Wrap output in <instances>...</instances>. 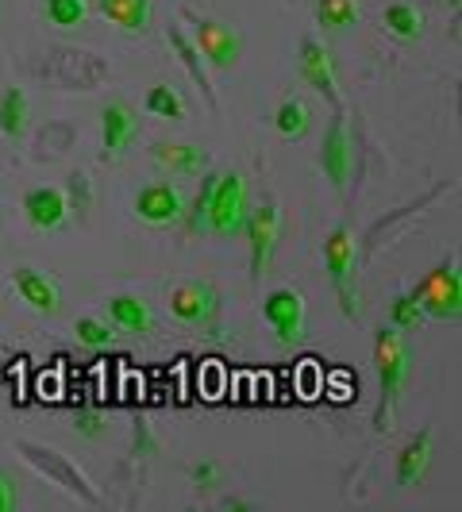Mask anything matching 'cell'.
I'll use <instances>...</instances> for the list:
<instances>
[{
    "mask_svg": "<svg viewBox=\"0 0 462 512\" xmlns=\"http://www.w3.org/2000/svg\"><path fill=\"white\" fill-rule=\"evenodd\" d=\"M74 428L81 432V436H89V439H97L104 432V420H101V412H77L74 416Z\"/></svg>",
    "mask_w": 462,
    "mask_h": 512,
    "instance_id": "obj_29",
    "label": "cell"
},
{
    "mask_svg": "<svg viewBox=\"0 0 462 512\" xmlns=\"http://www.w3.org/2000/svg\"><path fill=\"white\" fill-rule=\"evenodd\" d=\"M154 158L170 170V174H178V178H193L201 166H205V158L197 147H185V143H158L154 147Z\"/></svg>",
    "mask_w": 462,
    "mask_h": 512,
    "instance_id": "obj_19",
    "label": "cell"
},
{
    "mask_svg": "<svg viewBox=\"0 0 462 512\" xmlns=\"http://www.w3.org/2000/svg\"><path fill=\"white\" fill-rule=\"evenodd\" d=\"M428 462H432V432H420L409 447L397 455V486H416L424 474H428Z\"/></svg>",
    "mask_w": 462,
    "mask_h": 512,
    "instance_id": "obj_16",
    "label": "cell"
},
{
    "mask_svg": "<svg viewBox=\"0 0 462 512\" xmlns=\"http://www.w3.org/2000/svg\"><path fill=\"white\" fill-rule=\"evenodd\" d=\"M12 285H16L20 301H24L31 312H39V316H54V312L62 308L58 285H54L47 274L31 270V266H16V270H12Z\"/></svg>",
    "mask_w": 462,
    "mask_h": 512,
    "instance_id": "obj_11",
    "label": "cell"
},
{
    "mask_svg": "<svg viewBox=\"0 0 462 512\" xmlns=\"http://www.w3.org/2000/svg\"><path fill=\"white\" fill-rule=\"evenodd\" d=\"M135 131H139V116H135L131 104L112 101L101 112V143H104V154H108V158H116V154L128 151L131 139H135Z\"/></svg>",
    "mask_w": 462,
    "mask_h": 512,
    "instance_id": "obj_12",
    "label": "cell"
},
{
    "mask_svg": "<svg viewBox=\"0 0 462 512\" xmlns=\"http://www.w3.org/2000/svg\"><path fill=\"white\" fill-rule=\"evenodd\" d=\"M85 16H89V4H85V0H47V20H51L54 27H62V31L81 27Z\"/></svg>",
    "mask_w": 462,
    "mask_h": 512,
    "instance_id": "obj_24",
    "label": "cell"
},
{
    "mask_svg": "<svg viewBox=\"0 0 462 512\" xmlns=\"http://www.w3.org/2000/svg\"><path fill=\"white\" fill-rule=\"evenodd\" d=\"M420 320H424V308H420L416 289H412V293H401V297L393 301V308H389V324H393L397 332H409V328H416Z\"/></svg>",
    "mask_w": 462,
    "mask_h": 512,
    "instance_id": "obj_25",
    "label": "cell"
},
{
    "mask_svg": "<svg viewBox=\"0 0 462 512\" xmlns=\"http://www.w3.org/2000/svg\"><path fill=\"white\" fill-rule=\"evenodd\" d=\"M320 166H324V178L332 181V189H343L351 178V135L347 124L335 120L328 135H324V147H320Z\"/></svg>",
    "mask_w": 462,
    "mask_h": 512,
    "instance_id": "obj_13",
    "label": "cell"
},
{
    "mask_svg": "<svg viewBox=\"0 0 462 512\" xmlns=\"http://www.w3.org/2000/svg\"><path fill=\"white\" fill-rule=\"evenodd\" d=\"M374 366H378V412H374V428L378 432H393V416H397V401L409 378V351L401 343V332L389 324L374 339Z\"/></svg>",
    "mask_w": 462,
    "mask_h": 512,
    "instance_id": "obj_1",
    "label": "cell"
},
{
    "mask_svg": "<svg viewBox=\"0 0 462 512\" xmlns=\"http://www.w3.org/2000/svg\"><path fill=\"white\" fill-rule=\"evenodd\" d=\"M382 24L397 35V39H420V31H424V20H420V12L412 8V4H389L382 16Z\"/></svg>",
    "mask_w": 462,
    "mask_h": 512,
    "instance_id": "obj_22",
    "label": "cell"
},
{
    "mask_svg": "<svg viewBox=\"0 0 462 512\" xmlns=\"http://www.w3.org/2000/svg\"><path fill=\"white\" fill-rule=\"evenodd\" d=\"M301 77H305L308 89L324 93L328 101H335V97H339V93H335L332 54L324 51V43H316V39H305V43H301Z\"/></svg>",
    "mask_w": 462,
    "mask_h": 512,
    "instance_id": "obj_14",
    "label": "cell"
},
{
    "mask_svg": "<svg viewBox=\"0 0 462 512\" xmlns=\"http://www.w3.org/2000/svg\"><path fill=\"white\" fill-rule=\"evenodd\" d=\"M135 216L151 228H170L185 216V201H181V189L170 181H154L147 189H139L135 197Z\"/></svg>",
    "mask_w": 462,
    "mask_h": 512,
    "instance_id": "obj_8",
    "label": "cell"
},
{
    "mask_svg": "<svg viewBox=\"0 0 462 512\" xmlns=\"http://www.w3.org/2000/svg\"><path fill=\"white\" fill-rule=\"evenodd\" d=\"M247 181L239 178L235 170L231 174H216L212 178V189H208V201H205V228L220 239H228L235 231L243 228L247 220Z\"/></svg>",
    "mask_w": 462,
    "mask_h": 512,
    "instance_id": "obj_2",
    "label": "cell"
},
{
    "mask_svg": "<svg viewBox=\"0 0 462 512\" xmlns=\"http://www.w3.org/2000/svg\"><path fill=\"white\" fill-rule=\"evenodd\" d=\"M27 116H31V108H27L24 89L20 85L4 89V97H0V131H4V139H20L27 131Z\"/></svg>",
    "mask_w": 462,
    "mask_h": 512,
    "instance_id": "obj_18",
    "label": "cell"
},
{
    "mask_svg": "<svg viewBox=\"0 0 462 512\" xmlns=\"http://www.w3.org/2000/svg\"><path fill=\"white\" fill-rule=\"evenodd\" d=\"M355 262H359V247H355V235L347 228H335L324 243V266H328V278L335 285V297L343 316H355L359 312V293H355Z\"/></svg>",
    "mask_w": 462,
    "mask_h": 512,
    "instance_id": "obj_3",
    "label": "cell"
},
{
    "mask_svg": "<svg viewBox=\"0 0 462 512\" xmlns=\"http://www.w3.org/2000/svg\"><path fill=\"white\" fill-rule=\"evenodd\" d=\"M247 231V243H251V278L262 282L270 274V262H274V243H278V205L266 201L255 212H247L243 220Z\"/></svg>",
    "mask_w": 462,
    "mask_h": 512,
    "instance_id": "obj_7",
    "label": "cell"
},
{
    "mask_svg": "<svg viewBox=\"0 0 462 512\" xmlns=\"http://www.w3.org/2000/svg\"><path fill=\"white\" fill-rule=\"evenodd\" d=\"M170 316L185 328H212L216 324V308L220 297L208 282H181L170 289Z\"/></svg>",
    "mask_w": 462,
    "mask_h": 512,
    "instance_id": "obj_5",
    "label": "cell"
},
{
    "mask_svg": "<svg viewBox=\"0 0 462 512\" xmlns=\"http://www.w3.org/2000/svg\"><path fill=\"white\" fill-rule=\"evenodd\" d=\"M143 104H147V112L158 116V120H181L185 116V101H181V93L174 85H151Z\"/></svg>",
    "mask_w": 462,
    "mask_h": 512,
    "instance_id": "obj_23",
    "label": "cell"
},
{
    "mask_svg": "<svg viewBox=\"0 0 462 512\" xmlns=\"http://www.w3.org/2000/svg\"><path fill=\"white\" fill-rule=\"evenodd\" d=\"M24 216L31 228L39 231H54L66 224V216H70V201H66V193L62 189H54V185H39V189H31L24 197Z\"/></svg>",
    "mask_w": 462,
    "mask_h": 512,
    "instance_id": "obj_10",
    "label": "cell"
},
{
    "mask_svg": "<svg viewBox=\"0 0 462 512\" xmlns=\"http://www.w3.org/2000/svg\"><path fill=\"white\" fill-rule=\"evenodd\" d=\"M101 16L120 31H147L151 27V0H97Z\"/></svg>",
    "mask_w": 462,
    "mask_h": 512,
    "instance_id": "obj_17",
    "label": "cell"
},
{
    "mask_svg": "<svg viewBox=\"0 0 462 512\" xmlns=\"http://www.w3.org/2000/svg\"><path fill=\"white\" fill-rule=\"evenodd\" d=\"M312 124V112H308L305 101H282L278 104V112H274V128L282 139H301Z\"/></svg>",
    "mask_w": 462,
    "mask_h": 512,
    "instance_id": "obj_21",
    "label": "cell"
},
{
    "mask_svg": "<svg viewBox=\"0 0 462 512\" xmlns=\"http://www.w3.org/2000/svg\"><path fill=\"white\" fill-rule=\"evenodd\" d=\"M189 474H193V482L201 489L220 486V466L216 462H197V466H189Z\"/></svg>",
    "mask_w": 462,
    "mask_h": 512,
    "instance_id": "obj_28",
    "label": "cell"
},
{
    "mask_svg": "<svg viewBox=\"0 0 462 512\" xmlns=\"http://www.w3.org/2000/svg\"><path fill=\"white\" fill-rule=\"evenodd\" d=\"M262 320L282 347H297L305 339V297L297 289H274L262 301Z\"/></svg>",
    "mask_w": 462,
    "mask_h": 512,
    "instance_id": "obj_4",
    "label": "cell"
},
{
    "mask_svg": "<svg viewBox=\"0 0 462 512\" xmlns=\"http://www.w3.org/2000/svg\"><path fill=\"white\" fill-rule=\"evenodd\" d=\"M108 324H112L116 332L147 335L151 332V308H147V301H139V297L120 293V297L108 301Z\"/></svg>",
    "mask_w": 462,
    "mask_h": 512,
    "instance_id": "obj_15",
    "label": "cell"
},
{
    "mask_svg": "<svg viewBox=\"0 0 462 512\" xmlns=\"http://www.w3.org/2000/svg\"><path fill=\"white\" fill-rule=\"evenodd\" d=\"M197 51L205 54V62L212 70H231L235 62H239V51H243V43H239V35L224 27L220 20H201L197 24Z\"/></svg>",
    "mask_w": 462,
    "mask_h": 512,
    "instance_id": "obj_9",
    "label": "cell"
},
{
    "mask_svg": "<svg viewBox=\"0 0 462 512\" xmlns=\"http://www.w3.org/2000/svg\"><path fill=\"white\" fill-rule=\"evenodd\" d=\"M316 24L324 31H343L359 24V0H316Z\"/></svg>",
    "mask_w": 462,
    "mask_h": 512,
    "instance_id": "obj_20",
    "label": "cell"
},
{
    "mask_svg": "<svg viewBox=\"0 0 462 512\" xmlns=\"http://www.w3.org/2000/svg\"><path fill=\"white\" fill-rule=\"evenodd\" d=\"M74 335L81 347H108L112 339H116V328L108 324V320H93V316H85V320H77L74 324Z\"/></svg>",
    "mask_w": 462,
    "mask_h": 512,
    "instance_id": "obj_26",
    "label": "cell"
},
{
    "mask_svg": "<svg viewBox=\"0 0 462 512\" xmlns=\"http://www.w3.org/2000/svg\"><path fill=\"white\" fill-rule=\"evenodd\" d=\"M424 316H436V320H455L462 312V278L455 270V262H443L439 270L428 274V282L416 289Z\"/></svg>",
    "mask_w": 462,
    "mask_h": 512,
    "instance_id": "obj_6",
    "label": "cell"
},
{
    "mask_svg": "<svg viewBox=\"0 0 462 512\" xmlns=\"http://www.w3.org/2000/svg\"><path fill=\"white\" fill-rule=\"evenodd\" d=\"M170 39H174V47H178L181 62H185V66L193 70V77H197V81L205 85V77H201V62H197V58H201V54H197V47H189V39H185L181 31H170Z\"/></svg>",
    "mask_w": 462,
    "mask_h": 512,
    "instance_id": "obj_27",
    "label": "cell"
},
{
    "mask_svg": "<svg viewBox=\"0 0 462 512\" xmlns=\"http://www.w3.org/2000/svg\"><path fill=\"white\" fill-rule=\"evenodd\" d=\"M8 509H16V486H12L8 474H0V512Z\"/></svg>",
    "mask_w": 462,
    "mask_h": 512,
    "instance_id": "obj_30",
    "label": "cell"
}]
</instances>
